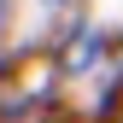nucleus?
I'll return each mask as SVG.
<instances>
[]
</instances>
